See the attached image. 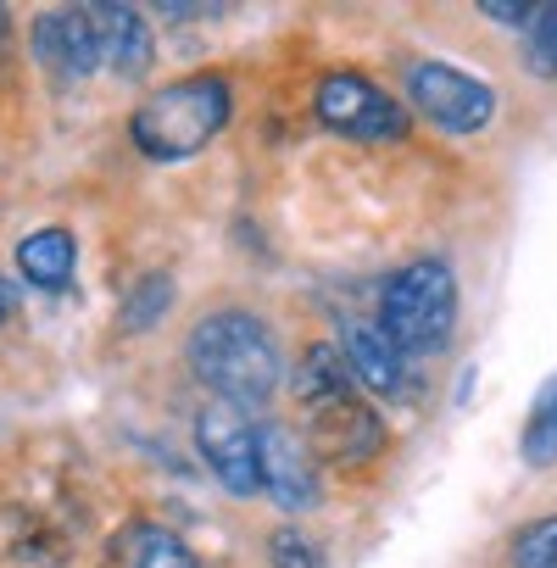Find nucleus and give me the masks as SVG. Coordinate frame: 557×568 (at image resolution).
Returning a JSON list of instances; mask_svg holds the SVG:
<instances>
[{"label": "nucleus", "instance_id": "f257e3e1", "mask_svg": "<svg viewBox=\"0 0 557 568\" xmlns=\"http://www.w3.org/2000/svg\"><path fill=\"white\" fill-rule=\"evenodd\" d=\"M190 368L217 390V402H234V407L273 402L278 379H285V363H278V346H273L267 324L251 318V313L201 318L190 329Z\"/></svg>", "mask_w": 557, "mask_h": 568}, {"label": "nucleus", "instance_id": "f03ea898", "mask_svg": "<svg viewBox=\"0 0 557 568\" xmlns=\"http://www.w3.org/2000/svg\"><path fill=\"white\" fill-rule=\"evenodd\" d=\"M234 101H229V84L223 79H179L168 90H156L140 112H134V145L151 156V162H184L195 151H206L223 123H229Z\"/></svg>", "mask_w": 557, "mask_h": 568}, {"label": "nucleus", "instance_id": "7ed1b4c3", "mask_svg": "<svg viewBox=\"0 0 557 568\" xmlns=\"http://www.w3.org/2000/svg\"><path fill=\"white\" fill-rule=\"evenodd\" d=\"M457 324V278L440 256H418L407 262L379 296V329L391 335V346L402 357H429L446 346Z\"/></svg>", "mask_w": 557, "mask_h": 568}, {"label": "nucleus", "instance_id": "20e7f679", "mask_svg": "<svg viewBox=\"0 0 557 568\" xmlns=\"http://www.w3.org/2000/svg\"><path fill=\"white\" fill-rule=\"evenodd\" d=\"M195 446L212 463V474L223 479V490H234V496L262 490V429L245 418V407L212 396L195 413Z\"/></svg>", "mask_w": 557, "mask_h": 568}, {"label": "nucleus", "instance_id": "39448f33", "mask_svg": "<svg viewBox=\"0 0 557 568\" xmlns=\"http://www.w3.org/2000/svg\"><path fill=\"white\" fill-rule=\"evenodd\" d=\"M407 95H413V106H418L435 129H446V134H479V129L496 118L490 84L474 79V73H463V68H446V62H418V68L407 73Z\"/></svg>", "mask_w": 557, "mask_h": 568}, {"label": "nucleus", "instance_id": "423d86ee", "mask_svg": "<svg viewBox=\"0 0 557 568\" xmlns=\"http://www.w3.org/2000/svg\"><path fill=\"white\" fill-rule=\"evenodd\" d=\"M318 123L346 140H402L407 134V112L357 73H330L318 84Z\"/></svg>", "mask_w": 557, "mask_h": 568}, {"label": "nucleus", "instance_id": "0eeeda50", "mask_svg": "<svg viewBox=\"0 0 557 568\" xmlns=\"http://www.w3.org/2000/svg\"><path fill=\"white\" fill-rule=\"evenodd\" d=\"M34 57L45 62V73L57 79H90L101 68V51H95V23H90V7H51L34 18Z\"/></svg>", "mask_w": 557, "mask_h": 568}, {"label": "nucleus", "instance_id": "6e6552de", "mask_svg": "<svg viewBox=\"0 0 557 568\" xmlns=\"http://www.w3.org/2000/svg\"><path fill=\"white\" fill-rule=\"evenodd\" d=\"M313 452H324L330 463H368L385 446V424L368 402L357 396H335L313 407Z\"/></svg>", "mask_w": 557, "mask_h": 568}, {"label": "nucleus", "instance_id": "1a4fd4ad", "mask_svg": "<svg viewBox=\"0 0 557 568\" xmlns=\"http://www.w3.org/2000/svg\"><path fill=\"white\" fill-rule=\"evenodd\" d=\"M262 490L278 507H291V513H302V507L318 501V490H324L318 485V457H313V446L302 435L262 429Z\"/></svg>", "mask_w": 557, "mask_h": 568}, {"label": "nucleus", "instance_id": "9d476101", "mask_svg": "<svg viewBox=\"0 0 557 568\" xmlns=\"http://www.w3.org/2000/svg\"><path fill=\"white\" fill-rule=\"evenodd\" d=\"M90 23H95V51H101V68L123 73V79H140L156 57V40H151V23L134 12V7H90Z\"/></svg>", "mask_w": 557, "mask_h": 568}, {"label": "nucleus", "instance_id": "9b49d317", "mask_svg": "<svg viewBox=\"0 0 557 568\" xmlns=\"http://www.w3.org/2000/svg\"><path fill=\"white\" fill-rule=\"evenodd\" d=\"M346 363H352V374H357L368 390L396 396V402H407V396H413L407 357L391 346V335H385L379 324H346Z\"/></svg>", "mask_w": 557, "mask_h": 568}, {"label": "nucleus", "instance_id": "f8f14e48", "mask_svg": "<svg viewBox=\"0 0 557 568\" xmlns=\"http://www.w3.org/2000/svg\"><path fill=\"white\" fill-rule=\"evenodd\" d=\"M18 267L29 284H40V291H62V284L73 278V234L68 229H40L18 245Z\"/></svg>", "mask_w": 557, "mask_h": 568}, {"label": "nucleus", "instance_id": "ddd939ff", "mask_svg": "<svg viewBox=\"0 0 557 568\" xmlns=\"http://www.w3.org/2000/svg\"><path fill=\"white\" fill-rule=\"evenodd\" d=\"M346 379H352V363H341V352H335V346H313V352L302 357V368H296V390H302V402H307V407L335 402V396H352V390H346Z\"/></svg>", "mask_w": 557, "mask_h": 568}, {"label": "nucleus", "instance_id": "4468645a", "mask_svg": "<svg viewBox=\"0 0 557 568\" xmlns=\"http://www.w3.org/2000/svg\"><path fill=\"white\" fill-rule=\"evenodd\" d=\"M524 457L529 463H551L557 457V379L535 396L529 424H524Z\"/></svg>", "mask_w": 557, "mask_h": 568}, {"label": "nucleus", "instance_id": "2eb2a0df", "mask_svg": "<svg viewBox=\"0 0 557 568\" xmlns=\"http://www.w3.org/2000/svg\"><path fill=\"white\" fill-rule=\"evenodd\" d=\"M513 568H557V518H535L513 535Z\"/></svg>", "mask_w": 557, "mask_h": 568}, {"label": "nucleus", "instance_id": "dca6fc26", "mask_svg": "<svg viewBox=\"0 0 557 568\" xmlns=\"http://www.w3.org/2000/svg\"><path fill=\"white\" fill-rule=\"evenodd\" d=\"M168 307H173V284H168V278H140V291H134L129 307H123V324H129V329H145V324H156Z\"/></svg>", "mask_w": 557, "mask_h": 568}, {"label": "nucleus", "instance_id": "f3484780", "mask_svg": "<svg viewBox=\"0 0 557 568\" xmlns=\"http://www.w3.org/2000/svg\"><path fill=\"white\" fill-rule=\"evenodd\" d=\"M134 568H195V557H190V546H179L173 535H162V529H140Z\"/></svg>", "mask_w": 557, "mask_h": 568}, {"label": "nucleus", "instance_id": "a211bd4d", "mask_svg": "<svg viewBox=\"0 0 557 568\" xmlns=\"http://www.w3.org/2000/svg\"><path fill=\"white\" fill-rule=\"evenodd\" d=\"M524 40H529V68L557 84V7H540V18Z\"/></svg>", "mask_w": 557, "mask_h": 568}, {"label": "nucleus", "instance_id": "6ab92c4d", "mask_svg": "<svg viewBox=\"0 0 557 568\" xmlns=\"http://www.w3.org/2000/svg\"><path fill=\"white\" fill-rule=\"evenodd\" d=\"M267 551H273V562H278V568H324L318 546H313V540H307L302 529H278Z\"/></svg>", "mask_w": 557, "mask_h": 568}, {"label": "nucleus", "instance_id": "aec40b11", "mask_svg": "<svg viewBox=\"0 0 557 568\" xmlns=\"http://www.w3.org/2000/svg\"><path fill=\"white\" fill-rule=\"evenodd\" d=\"M485 18H496V23H507V29H535V18H540V7H502V0H490L485 7Z\"/></svg>", "mask_w": 557, "mask_h": 568}, {"label": "nucleus", "instance_id": "412c9836", "mask_svg": "<svg viewBox=\"0 0 557 568\" xmlns=\"http://www.w3.org/2000/svg\"><path fill=\"white\" fill-rule=\"evenodd\" d=\"M12 313H18V291H12V284H7V278H0V324H7Z\"/></svg>", "mask_w": 557, "mask_h": 568}, {"label": "nucleus", "instance_id": "4be33fe9", "mask_svg": "<svg viewBox=\"0 0 557 568\" xmlns=\"http://www.w3.org/2000/svg\"><path fill=\"white\" fill-rule=\"evenodd\" d=\"M0 34H7V7H0Z\"/></svg>", "mask_w": 557, "mask_h": 568}]
</instances>
